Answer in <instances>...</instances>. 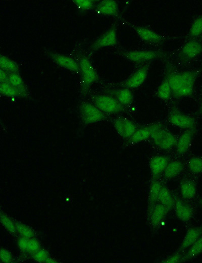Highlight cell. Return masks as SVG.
<instances>
[{
    "label": "cell",
    "instance_id": "6da1fadb",
    "mask_svg": "<svg viewBox=\"0 0 202 263\" xmlns=\"http://www.w3.org/2000/svg\"><path fill=\"white\" fill-rule=\"evenodd\" d=\"M199 71L192 70L170 74L167 77L172 88L173 96L176 98L189 97L193 95Z\"/></svg>",
    "mask_w": 202,
    "mask_h": 263
},
{
    "label": "cell",
    "instance_id": "7a4b0ae2",
    "mask_svg": "<svg viewBox=\"0 0 202 263\" xmlns=\"http://www.w3.org/2000/svg\"><path fill=\"white\" fill-rule=\"evenodd\" d=\"M151 138L159 148L167 150L176 145L177 139L170 131L165 129L160 124H154L149 126Z\"/></svg>",
    "mask_w": 202,
    "mask_h": 263
},
{
    "label": "cell",
    "instance_id": "3957f363",
    "mask_svg": "<svg viewBox=\"0 0 202 263\" xmlns=\"http://www.w3.org/2000/svg\"><path fill=\"white\" fill-rule=\"evenodd\" d=\"M120 54L128 61L137 64L150 63L165 55L162 52L151 50H121Z\"/></svg>",
    "mask_w": 202,
    "mask_h": 263
},
{
    "label": "cell",
    "instance_id": "277c9868",
    "mask_svg": "<svg viewBox=\"0 0 202 263\" xmlns=\"http://www.w3.org/2000/svg\"><path fill=\"white\" fill-rule=\"evenodd\" d=\"M82 76V87L84 92H86L90 87L99 79L98 73L90 60L82 57L79 62Z\"/></svg>",
    "mask_w": 202,
    "mask_h": 263
},
{
    "label": "cell",
    "instance_id": "5b68a950",
    "mask_svg": "<svg viewBox=\"0 0 202 263\" xmlns=\"http://www.w3.org/2000/svg\"><path fill=\"white\" fill-rule=\"evenodd\" d=\"M94 102V105L104 114H117L124 110V107L111 96H98L95 98Z\"/></svg>",
    "mask_w": 202,
    "mask_h": 263
},
{
    "label": "cell",
    "instance_id": "8992f818",
    "mask_svg": "<svg viewBox=\"0 0 202 263\" xmlns=\"http://www.w3.org/2000/svg\"><path fill=\"white\" fill-rule=\"evenodd\" d=\"M125 22L132 28L140 39L145 43L152 44H159L167 39L166 37L159 34L151 28L132 24L126 21Z\"/></svg>",
    "mask_w": 202,
    "mask_h": 263
},
{
    "label": "cell",
    "instance_id": "52a82bcc",
    "mask_svg": "<svg viewBox=\"0 0 202 263\" xmlns=\"http://www.w3.org/2000/svg\"><path fill=\"white\" fill-rule=\"evenodd\" d=\"M150 64V63H148L141 66L123 82L122 86L130 90L141 87L147 78Z\"/></svg>",
    "mask_w": 202,
    "mask_h": 263
},
{
    "label": "cell",
    "instance_id": "ba28073f",
    "mask_svg": "<svg viewBox=\"0 0 202 263\" xmlns=\"http://www.w3.org/2000/svg\"><path fill=\"white\" fill-rule=\"evenodd\" d=\"M80 112L83 122L87 124L99 122L105 118L104 113L95 105L88 103H84L81 105Z\"/></svg>",
    "mask_w": 202,
    "mask_h": 263
},
{
    "label": "cell",
    "instance_id": "9c48e42d",
    "mask_svg": "<svg viewBox=\"0 0 202 263\" xmlns=\"http://www.w3.org/2000/svg\"><path fill=\"white\" fill-rule=\"evenodd\" d=\"M117 43V28L114 24L94 42L92 49L96 51L101 48L114 46Z\"/></svg>",
    "mask_w": 202,
    "mask_h": 263
},
{
    "label": "cell",
    "instance_id": "30bf717a",
    "mask_svg": "<svg viewBox=\"0 0 202 263\" xmlns=\"http://www.w3.org/2000/svg\"><path fill=\"white\" fill-rule=\"evenodd\" d=\"M202 54V43L197 39H191L183 45L180 52L181 57L186 60L198 58Z\"/></svg>",
    "mask_w": 202,
    "mask_h": 263
},
{
    "label": "cell",
    "instance_id": "8fae6325",
    "mask_svg": "<svg viewBox=\"0 0 202 263\" xmlns=\"http://www.w3.org/2000/svg\"><path fill=\"white\" fill-rule=\"evenodd\" d=\"M168 119L174 126L185 130L194 128L196 124L194 118L176 110L171 112Z\"/></svg>",
    "mask_w": 202,
    "mask_h": 263
},
{
    "label": "cell",
    "instance_id": "7c38bea8",
    "mask_svg": "<svg viewBox=\"0 0 202 263\" xmlns=\"http://www.w3.org/2000/svg\"><path fill=\"white\" fill-rule=\"evenodd\" d=\"M49 55L60 67L76 73L81 72L79 63L73 58L58 53H50Z\"/></svg>",
    "mask_w": 202,
    "mask_h": 263
},
{
    "label": "cell",
    "instance_id": "4fadbf2b",
    "mask_svg": "<svg viewBox=\"0 0 202 263\" xmlns=\"http://www.w3.org/2000/svg\"><path fill=\"white\" fill-rule=\"evenodd\" d=\"M117 133L124 139H129L136 131L135 124L125 118H119L114 122Z\"/></svg>",
    "mask_w": 202,
    "mask_h": 263
},
{
    "label": "cell",
    "instance_id": "5bb4252c",
    "mask_svg": "<svg viewBox=\"0 0 202 263\" xmlns=\"http://www.w3.org/2000/svg\"><path fill=\"white\" fill-rule=\"evenodd\" d=\"M195 134V128L186 130L181 135L176 144L177 151L182 155L186 153L190 149Z\"/></svg>",
    "mask_w": 202,
    "mask_h": 263
},
{
    "label": "cell",
    "instance_id": "9a60e30c",
    "mask_svg": "<svg viewBox=\"0 0 202 263\" xmlns=\"http://www.w3.org/2000/svg\"><path fill=\"white\" fill-rule=\"evenodd\" d=\"M96 11L98 14L104 16L116 17L119 15L118 3L112 0L101 1L97 5Z\"/></svg>",
    "mask_w": 202,
    "mask_h": 263
},
{
    "label": "cell",
    "instance_id": "2e32d148",
    "mask_svg": "<svg viewBox=\"0 0 202 263\" xmlns=\"http://www.w3.org/2000/svg\"><path fill=\"white\" fill-rule=\"evenodd\" d=\"M169 160L165 156L158 155L154 157L150 162V167L154 177L159 176L164 172Z\"/></svg>",
    "mask_w": 202,
    "mask_h": 263
},
{
    "label": "cell",
    "instance_id": "e0dca14e",
    "mask_svg": "<svg viewBox=\"0 0 202 263\" xmlns=\"http://www.w3.org/2000/svg\"><path fill=\"white\" fill-rule=\"evenodd\" d=\"M168 210L163 205L155 204L151 208L150 221L152 225L158 226L164 220Z\"/></svg>",
    "mask_w": 202,
    "mask_h": 263
},
{
    "label": "cell",
    "instance_id": "ac0fdd59",
    "mask_svg": "<svg viewBox=\"0 0 202 263\" xmlns=\"http://www.w3.org/2000/svg\"><path fill=\"white\" fill-rule=\"evenodd\" d=\"M202 236V229L199 227L191 228L186 234L181 245V250H185L193 245Z\"/></svg>",
    "mask_w": 202,
    "mask_h": 263
},
{
    "label": "cell",
    "instance_id": "d6986e66",
    "mask_svg": "<svg viewBox=\"0 0 202 263\" xmlns=\"http://www.w3.org/2000/svg\"><path fill=\"white\" fill-rule=\"evenodd\" d=\"M177 217L182 221H189L193 215V209L188 204L181 200L177 201L175 205Z\"/></svg>",
    "mask_w": 202,
    "mask_h": 263
},
{
    "label": "cell",
    "instance_id": "ffe728a7",
    "mask_svg": "<svg viewBox=\"0 0 202 263\" xmlns=\"http://www.w3.org/2000/svg\"><path fill=\"white\" fill-rule=\"evenodd\" d=\"M114 98L123 107L131 105L134 100V96L130 89L123 87L114 93Z\"/></svg>",
    "mask_w": 202,
    "mask_h": 263
},
{
    "label": "cell",
    "instance_id": "44dd1931",
    "mask_svg": "<svg viewBox=\"0 0 202 263\" xmlns=\"http://www.w3.org/2000/svg\"><path fill=\"white\" fill-rule=\"evenodd\" d=\"M184 169L183 163L179 160H175L168 163L164 172L166 179H173L179 175Z\"/></svg>",
    "mask_w": 202,
    "mask_h": 263
},
{
    "label": "cell",
    "instance_id": "7402d4cb",
    "mask_svg": "<svg viewBox=\"0 0 202 263\" xmlns=\"http://www.w3.org/2000/svg\"><path fill=\"white\" fill-rule=\"evenodd\" d=\"M8 82L19 92L20 97H25L27 96V91L24 83L18 73L9 74Z\"/></svg>",
    "mask_w": 202,
    "mask_h": 263
},
{
    "label": "cell",
    "instance_id": "603a6c76",
    "mask_svg": "<svg viewBox=\"0 0 202 263\" xmlns=\"http://www.w3.org/2000/svg\"><path fill=\"white\" fill-rule=\"evenodd\" d=\"M158 201L168 210L172 209L176 203L171 192L167 188L163 186L160 193Z\"/></svg>",
    "mask_w": 202,
    "mask_h": 263
},
{
    "label": "cell",
    "instance_id": "cb8c5ba5",
    "mask_svg": "<svg viewBox=\"0 0 202 263\" xmlns=\"http://www.w3.org/2000/svg\"><path fill=\"white\" fill-rule=\"evenodd\" d=\"M0 67L1 69L11 73H18L19 68L17 64L6 56L1 55L0 56Z\"/></svg>",
    "mask_w": 202,
    "mask_h": 263
},
{
    "label": "cell",
    "instance_id": "d4e9b609",
    "mask_svg": "<svg viewBox=\"0 0 202 263\" xmlns=\"http://www.w3.org/2000/svg\"><path fill=\"white\" fill-rule=\"evenodd\" d=\"M181 192L185 199H192L197 193L196 185L193 181H184L181 184Z\"/></svg>",
    "mask_w": 202,
    "mask_h": 263
},
{
    "label": "cell",
    "instance_id": "484cf974",
    "mask_svg": "<svg viewBox=\"0 0 202 263\" xmlns=\"http://www.w3.org/2000/svg\"><path fill=\"white\" fill-rule=\"evenodd\" d=\"M150 138H151V131L149 126L137 129L129 140L131 143H138Z\"/></svg>",
    "mask_w": 202,
    "mask_h": 263
},
{
    "label": "cell",
    "instance_id": "4316f807",
    "mask_svg": "<svg viewBox=\"0 0 202 263\" xmlns=\"http://www.w3.org/2000/svg\"><path fill=\"white\" fill-rule=\"evenodd\" d=\"M156 95L161 100L165 101L169 100L173 96L172 88L167 78L158 87Z\"/></svg>",
    "mask_w": 202,
    "mask_h": 263
},
{
    "label": "cell",
    "instance_id": "83f0119b",
    "mask_svg": "<svg viewBox=\"0 0 202 263\" xmlns=\"http://www.w3.org/2000/svg\"><path fill=\"white\" fill-rule=\"evenodd\" d=\"M201 35H202V15L194 20L189 33V36L192 39H197Z\"/></svg>",
    "mask_w": 202,
    "mask_h": 263
},
{
    "label": "cell",
    "instance_id": "f1b7e54d",
    "mask_svg": "<svg viewBox=\"0 0 202 263\" xmlns=\"http://www.w3.org/2000/svg\"><path fill=\"white\" fill-rule=\"evenodd\" d=\"M163 186L158 181L153 182L151 185L149 194V202L151 208L158 201L159 196Z\"/></svg>",
    "mask_w": 202,
    "mask_h": 263
},
{
    "label": "cell",
    "instance_id": "f546056e",
    "mask_svg": "<svg viewBox=\"0 0 202 263\" xmlns=\"http://www.w3.org/2000/svg\"><path fill=\"white\" fill-rule=\"evenodd\" d=\"M202 253V236L190 247L185 260H191Z\"/></svg>",
    "mask_w": 202,
    "mask_h": 263
},
{
    "label": "cell",
    "instance_id": "4dcf8cb0",
    "mask_svg": "<svg viewBox=\"0 0 202 263\" xmlns=\"http://www.w3.org/2000/svg\"><path fill=\"white\" fill-rule=\"evenodd\" d=\"M1 93L4 96L10 98L20 97L19 91L9 83H1Z\"/></svg>",
    "mask_w": 202,
    "mask_h": 263
},
{
    "label": "cell",
    "instance_id": "1f68e13d",
    "mask_svg": "<svg viewBox=\"0 0 202 263\" xmlns=\"http://www.w3.org/2000/svg\"><path fill=\"white\" fill-rule=\"evenodd\" d=\"M190 171L195 174L202 173V157H193L191 158L188 164Z\"/></svg>",
    "mask_w": 202,
    "mask_h": 263
},
{
    "label": "cell",
    "instance_id": "d6a6232c",
    "mask_svg": "<svg viewBox=\"0 0 202 263\" xmlns=\"http://www.w3.org/2000/svg\"><path fill=\"white\" fill-rule=\"evenodd\" d=\"M76 5L82 11H88L92 9L95 4L92 0H75L74 1Z\"/></svg>",
    "mask_w": 202,
    "mask_h": 263
},
{
    "label": "cell",
    "instance_id": "836d02e7",
    "mask_svg": "<svg viewBox=\"0 0 202 263\" xmlns=\"http://www.w3.org/2000/svg\"><path fill=\"white\" fill-rule=\"evenodd\" d=\"M181 261V257L179 255H174L170 257H168L164 261V263H179Z\"/></svg>",
    "mask_w": 202,
    "mask_h": 263
},
{
    "label": "cell",
    "instance_id": "e575fe53",
    "mask_svg": "<svg viewBox=\"0 0 202 263\" xmlns=\"http://www.w3.org/2000/svg\"><path fill=\"white\" fill-rule=\"evenodd\" d=\"M9 75V73L1 69V72H0V76H1V83L8 82Z\"/></svg>",
    "mask_w": 202,
    "mask_h": 263
},
{
    "label": "cell",
    "instance_id": "d590c367",
    "mask_svg": "<svg viewBox=\"0 0 202 263\" xmlns=\"http://www.w3.org/2000/svg\"><path fill=\"white\" fill-rule=\"evenodd\" d=\"M199 113L200 114H202V94L201 103V106H200V110H199Z\"/></svg>",
    "mask_w": 202,
    "mask_h": 263
},
{
    "label": "cell",
    "instance_id": "8d00e7d4",
    "mask_svg": "<svg viewBox=\"0 0 202 263\" xmlns=\"http://www.w3.org/2000/svg\"><path fill=\"white\" fill-rule=\"evenodd\" d=\"M201 203L202 204V200H201Z\"/></svg>",
    "mask_w": 202,
    "mask_h": 263
}]
</instances>
